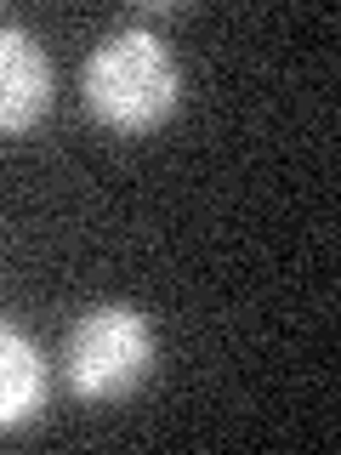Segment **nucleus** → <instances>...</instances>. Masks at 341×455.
I'll list each match as a JSON object with an SVG mask.
<instances>
[{"instance_id": "nucleus-1", "label": "nucleus", "mask_w": 341, "mask_h": 455, "mask_svg": "<svg viewBox=\"0 0 341 455\" xmlns=\"http://www.w3.org/2000/svg\"><path fill=\"white\" fill-rule=\"evenodd\" d=\"M80 92H85V108L103 125H114V132H148V125H160L177 108L182 68L154 28L125 23L85 57Z\"/></svg>"}, {"instance_id": "nucleus-2", "label": "nucleus", "mask_w": 341, "mask_h": 455, "mask_svg": "<svg viewBox=\"0 0 341 455\" xmlns=\"http://www.w3.org/2000/svg\"><path fill=\"white\" fill-rule=\"evenodd\" d=\"M154 364V331L137 307L97 302L75 319L63 341V370L80 398H125Z\"/></svg>"}, {"instance_id": "nucleus-3", "label": "nucleus", "mask_w": 341, "mask_h": 455, "mask_svg": "<svg viewBox=\"0 0 341 455\" xmlns=\"http://www.w3.org/2000/svg\"><path fill=\"white\" fill-rule=\"evenodd\" d=\"M52 108V63L35 35L0 23V137H18Z\"/></svg>"}, {"instance_id": "nucleus-4", "label": "nucleus", "mask_w": 341, "mask_h": 455, "mask_svg": "<svg viewBox=\"0 0 341 455\" xmlns=\"http://www.w3.org/2000/svg\"><path fill=\"white\" fill-rule=\"evenodd\" d=\"M40 393H46V364H40L35 341L0 319V427L28 421L40 410Z\"/></svg>"}]
</instances>
